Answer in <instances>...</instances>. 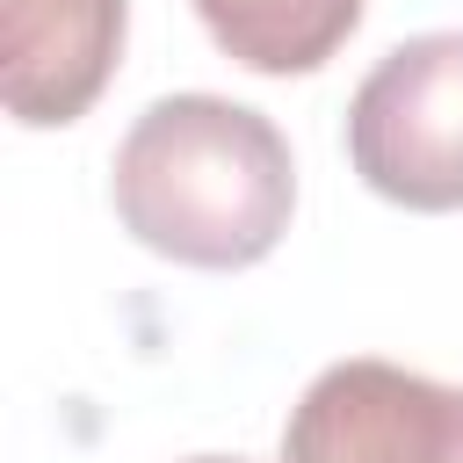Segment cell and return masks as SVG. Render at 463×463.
<instances>
[{
	"label": "cell",
	"instance_id": "6",
	"mask_svg": "<svg viewBox=\"0 0 463 463\" xmlns=\"http://www.w3.org/2000/svg\"><path fill=\"white\" fill-rule=\"evenodd\" d=\"M188 463H246V456H188Z\"/></svg>",
	"mask_w": 463,
	"mask_h": 463
},
{
	"label": "cell",
	"instance_id": "4",
	"mask_svg": "<svg viewBox=\"0 0 463 463\" xmlns=\"http://www.w3.org/2000/svg\"><path fill=\"white\" fill-rule=\"evenodd\" d=\"M123 0H0V101L29 130L94 109L123 58Z\"/></svg>",
	"mask_w": 463,
	"mask_h": 463
},
{
	"label": "cell",
	"instance_id": "1",
	"mask_svg": "<svg viewBox=\"0 0 463 463\" xmlns=\"http://www.w3.org/2000/svg\"><path fill=\"white\" fill-rule=\"evenodd\" d=\"M109 195L137 246L224 275L282 246L297 210V159L260 109L224 94H166L123 130Z\"/></svg>",
	"mask_w": 463,
	"mask_h": 463
},
{
	"label": "cell",
	"instance_id": "5",
	"mask_svg": "<svg viewBox=\"0 0 463 463\" xmlns=\"http://www.w3.org/2000/svg\"><path fill=\"white\" fill-rule=\"evenodd\" d=\"M188 7L203 14L224 58L268 80L318 72L362 22V0H188Z\"/></svg>",
	"mask_w": 463,
	"mask_h": 463
},
{
	"label": "cell",
	"instance_id": "2",
	"mask_svg": "<svg viewBox=\"0 0 463 463\" xmlns=\"http://www.w3.org/2000/svg\"><path fill=\"white\" fill-rule=\"evenodd\" d=\"M347 159L398 210H463V29L405 36L347 101Z\"/></svg>",
	"mask_w": 463,
	"mask_h": 463
},
{
	"label": "cell",
	"instance_id": "3",
	"mask_svg": "<svg viewBox=\"0 0 463 463\" xmlns=\"http://www.w3.org/2000/svg\"><path fill=\"white\" fill-rule=\"evenodd\" d=\"M282 463H463V383L354 354L304 383Z\"/></svg>",
	"mask_w": 463,
	"mask_h": 463
}]
</instances>
